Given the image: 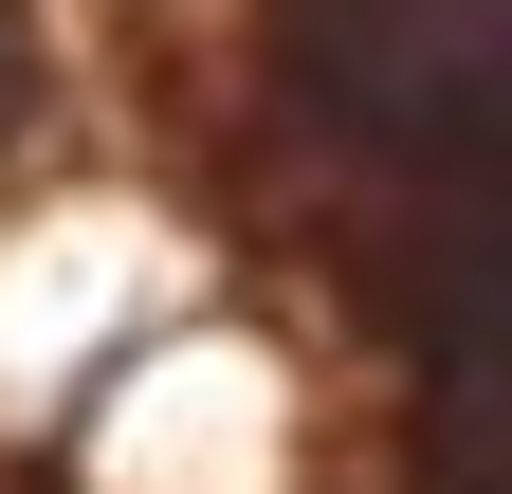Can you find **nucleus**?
Returning <instances> with one entry per match:
<instances>
[{"instance_id":"f257e3e1","label":"nucleus","mask_w":512,"mask_h":494,"mask_svg":"<svg viewBox=\"0 0 512 494\" xmlns=\"http://www.w3.org/2000/svg\"><path fill=\"white\" fill-rule=\"evenodd\" d=\"M293 110L403 183H512V0H293Z\"/></svg>"},{"instance_id":"f03ea898","label":"nucleus","mask_w":512,"mask_h":494,"mask_svg":"<svg viewBox=\"0 0 512 494\" xmlns=\"http://www.w3.org/2000/svg\"><path fill=\"white\" fill-rule=\"evenodd\" d=\"M37 110V37H19V0H0V129Z\"/></svg>"}]
</instances>
